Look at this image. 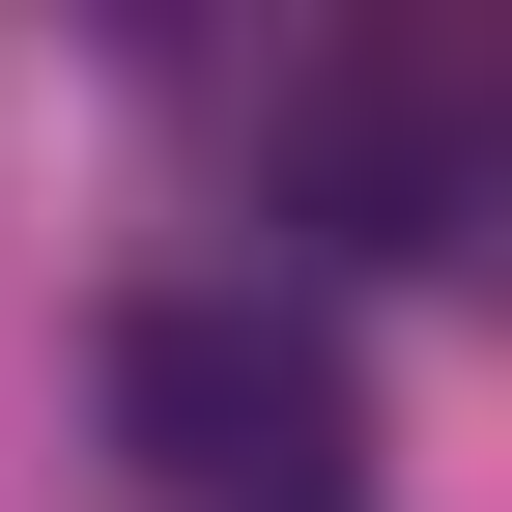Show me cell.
I'll return each mask as SVG.
<instances>
[{
  "instance_id": "1",
  "label": "cell",
  "mask_w": 512,
  "mask_h": 512,
  "mask_svg": "<svg viewBox=\"0 0 512 512\" xmlns=\"http://www.w3.org/2000/svg\"><path fill=\"white\" fill-rule=\"evenodd\" d=\"M114 456L171 512H342L370 370H342V313H285V285H143L114 313Z\"/></svg>"
},
{
  "instance_id": "2",
  "label": "cell",
  "mask_w": 512,
  "mask_h": 512,
  "mask_svg": "<svg viewBox=\"0 0 512 512\" xmlns=\"http://www.w3.org/2000/svg\"><path fill=\"white\" fill-rule=\"evenodd\" d=\"M285 228H342V256H484V57H427V29L313 57V86H285Z\"/></svg>"
}]
</instances>
